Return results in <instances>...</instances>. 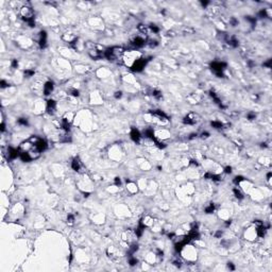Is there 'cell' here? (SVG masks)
Returning <instances> with one entry per match:
<instances>
[{"label": "cell", "mask_w": 272, "mask_h": 272, "mask_svg": "<svg viewBox=\"0 0 272 272\" xmlns=\"http://www.w3.org/2000/svg\"><path fill=\"white\" fill-rule=\"evenodd\" d=\"M126 50L119 46H114L105 50V58L113 63H122V58Z\"/></svg>", "instance_id": "1"}, {"label": "cell", "mask_w": 272, "mask_h": 272, "mask_svg": "<svg viewBox=\"0 0 272 272\" xmlns=\"http://www.w3.org/2000/svg\"><path fill=\"white\" fill-rule=\"evenodd\" d=\"M142 58V54L137 50H126L122 58V64H124L127 67L132 68L133 65L137 62L139 59Z\"/></svg>", "instance_id": "2"}, {"label": "cell", "mask_w": 272, "mask_h": 272, "mask_svg": "<svg viewBox=\"0 0 272 272\" xmlns=\"http://www.w3.org/2000/svg\"><path fill=\"white\" fill-rule=\"evenodd\" d=\"M182 253H183V257H185L188 262H195L197 259V251L192 245H187L182 249Z\"/></svg>", "instance_id": "3"}, {"label": "cell", "mask_w": 272, "mask_h": 272, "mask_svg": "<svg viewBox=\"0 0 272 272\" xmlns=\"http://www.w3.org/2000/svg\"><path fill=\"white\" fill-rule=\"evenodd\" d=\"M130 43L134 48H141L147 44V37L144 34H137L131 39Z\"/></svg>", "instance_id": "4"}, {"label": "cell", "mask_w": 272, "mask_h": 272, "mask_svg": "<svg viewBox=\"0 0 272 272\" xmlns=\"http://www.w3.org/2000/svg\"><path fill=\"white\" fill-rule=\"evenodd\" d=\"M136 239H137V235L135 234L134 231L128 230V231H124L122 233V240L126 241L129 245H132V243H135Z\"/></svg>", "instance_id": "5"}, {"label": "cell", "mask_w": 272, "mask_h": 272, "mask_svg": "<svg viewBox=\"0 0 272 272\" xmlns=\"http://www.w3.org/2000/svg\"><path fill=\"white\" fill-rule=\"evenodd\" d=\"M227 67V64L223 62H214L212 63V69L217 76L222 77L223 76V70Z\"/></svg>", "instance_id": "6"}, {"label": "cell", "mask_w": 272, "mask_h": 272, "mask_svg": "<svg viewBox=\"0 0 272 272\" xmlns=\"http://www.w3.org/2000/svg\"><path fill=\"white\" fill-rule=\"evenodd\" d=\"M199 120V116L195 113H190L186 116L183 119L184 124H187V126H194V124L197 123V121Z\"/></svg>", "instance_id": "7"}, {"label": "cell", "mask_w": 272, "mask_h": 272, "mask_svg": "<svg viewBox=\"0 0 272 272\" xmlns=\"http://www.w3.org/2000/svg\"><path fill=\"white\" fill-rule=\"evenodd\" d=\"M36 43L41 48H45L47 46V33L45 31H41L36 35Z\"/></svg>", "instance_id": "8"}, {"label": "cell", "mask_w": 272, "mask_h": 272, "mask_svg": "<svg viewBox=\"0 0 272 272\" xmlns=\"http://www.w3.org/2000/svg\"><path fill=\"white\" fill-rule=\"evenodd\" d=\"M46 111L49 115H54L58 111V103L54 100H48L46 103Z\"/></svg>", "instance_id": "9"}, {"label": "cell", "mask_w": 272, "mask_h": 272, "mask_svg": "<svg viewBox=\"0 0 272 272\" xmlns=\"http://www.w3.org/2000/svg\"><path fill=\"white\" fill-rule=\"evenodd\" d=\"M71 168L77 172H81L83 173L84 172V166H83V163L81 162V159L79 157H74L71 162Z\"/></svg>", "instance_id": "10"}, {"label": "cell", "mask_w": 272, "mask_h": 272, "mask_svg": "<svg viewBox=\"0 0 272 272\" xmlns=\"http://www.w3.org/2000/svg\"><path fill=\"white\" fill-rule=\"evenodd\" d=\"M147 59H145L144 56H142L141 59H139V60L137 61V62L135 63L134 65H133L132 66V68H131V69L133 70V71H136V72H139V71H141L142 69H144L145 68V66H146V64H147Z\"/></svg>", "instance_id": "11"}, {"label": "cell", "mask_w": 272, "mask_h": 272, "mask_svg": "<svg viewBox=\"0 0 272 272\" xmlns=\"http://www.w3.org/2000/svg\"><path fill=\"white\" fill-rule=\"evenodd\" d=\"M245 239L251 240V241L257 238V232H256L255 227H250V229H248L247 231H245Z\"/></svg>", "instance_id": "12"}, {"label": "cell", "mask_w": 272, "mask_h": 272, "mask_svg": "<svg viewBox=\"0 0 272 272\" xmlns=\"http://www.w3.org/2000/svg\"><path fill=\"white\" fill-rule=\"evenodd\" d=\"M53 89H54V84L53 82L51 81H48L44 84V89H43V94L45 96H49L53 93Z\"/></svg>", "instance_id": "13"}, {"label": "cell", "mask_w": 272, "mask_h": 272, "mask_svg": "<svg viewBox=\"0 0 272 272\" xmlns=\"http://www.w3.org/2000/svg\"><path fill=\"white\" fill-rule=\"evenodd\" d=\"M130 136H131V139H132L134 142H139L140 140H141V137H142L139 131H138L137 129H135V128H133L132 130H131Z\"/></svg>", "instance_id": "14"}, {"label": "cell", "mask_w": 272, "mask_h": 272, "mask_svg": "<svg viewBox=\"0 0 272 272\" xmlns=\"http://www.w3.org/2000/svg\"><path fill=\"white\" fill-rule=\"evenodd\" d=\"M18 156H20V152H19L18 149H14V148L8 149V159H15Z\"/></svg>", "instance_id": "15"}, {"label": "cell", "mask_w": 272, "mask_h": 272, "mask_svg": "<svg viewBox=\"0 0 272 272\" xmlns=\"http://www.w3.org/2000/svg\"><path fill=\"white\" fill-rule=\"evenodd\" d=\"M62 38H63V41H65L66 43L69 44V45H71V44H73L74 41L78 39V37H77L73 33H66V34L63 35Z\"/></svg>", "instance_id": "16"}, {"label": "cell", "mask_w": 272, "mask_h": 272, "mask_svg": "<svg viewBox=\"0 0 272 272\" xmlns=\"http://www.w3.org/2000/svg\"><path fill=\"white\" fill-rule=\"evenodd\" d=\"M127 190H128L130 194H136L138 190V185L134 182H127Z\"/></svg>", "instance_id": "17"}, {"label": "cell", "mask_w": 272, "mask_h": 272, "mask_svg": "<svg viewBox=\"0 0 272 272\" xmlns=\"http://www.w3.org/2000/svg\"><path fill=\"white\" fill-rule=\"evenodd\" d=\"M91 101L95 104H100L102 102V97L99 93H93L91 95Z\"/></svg>", "instance_id": "18"}, {"label": "cell", "mask_w": 272, "mask_h": 272, "mask_svg": "<svg viewBox=\"0 0 272 272\" xmlns=\"http://www.w3.org/2000/svg\"><path fill=\"white\" fill-rule=\"evenodd\" d=\"M233 194H234V196H235L236 198L239 199V200H242V199L245 198V194H243L242 189H241L239 186H237V187L234 188V189H233Z\"/></svg>", "instance_id": "19"}, {"label": "cell", "mask_w": 272, "mask_h": 272, "mask_svg": "<svg viewBox=\"0 0 272 272\" xmlns=\"http://www.w3.org/2000/svg\"><path fill=\"white\" fill-rule=\"evenodd\" d=\"M67 94H68V96H70V97H72V98H77L80 96V91H79V89L74 88V87H70V88L67 91Z\"/></svg>", "instance_id": "20"}, {"label": "cell", "mask_w": 272, "mask_h": 272, "mask_svg": "<svg viewBox=\"0 0 272 272\" xmlns=\"http://www.w3.org/2000/svg\"><path fill=\"white\" fill-rule=\"evenodd\" d=\"M97 74H98V77H100V78H105V77H107L109 74V71L107 69H105V68H100V69L98 70Z\"/></svg>", "instance_id": "21"}, {"label": "cell", "mask_w": 272, "mask_h": 272, "mask_svg": "<svg viewBox=\"0 0 272 272\" xmlns=\"http://www.w3.org/2000/svg\"><path fill=\"white\" fill-rule=\"evenodd\" d=\"M150 95L152 96L153 98H155V99H161V98H162V93L159 91H157V89H155V88L151 89Z\"/></svg>", "instance_id": "22"}, {"label": "cell", "mask_w": 272, "mask_h": 272, "mask_svg": "<svg viewBox=\"0 0 272 272\" xmlns=\"http://www.w3.org/2000/svg\"><path fill=\"white\" fill-rule=\"evenodd\" d=\"M214 212H215V205H214V203H209L205 207V213H206V214H213Z\"/></svg>", "instance_id": "23"}, {"label": "cell", "mask_w": 272, "mask_h": 272, "mask_svg": "<svg viewBox=\"0 0 272 272\" xmlns=\"http://www.w3.org/2000/svg\"><path fill=\"white\" fill-rule=\"evenodd\" d=\"M212 127L215 129H222L223 123L221 121H218V120H215V121H212Z\"/></svg>", "instance_id": "24"}, {"label": "cell", "mask_w": 272, "mask_h": 272, "mask_svg": "<svg viewBox=\"0 0 272 272\" xmlns=\"http://www.w3.org/2000/svg\"><path fill=\"white\" fill-rule=\"evenodd\" d=\"M34 70L33 69H26L25 71H23V76L26 77V78H31V77L34 76Z\"/></svg>", "instance_id": "25"}, {"label": "cell", "mask_w": 272, "mask_h": 272, "mask_svg": "<svg viewBox=\"0 0 272 272\" xmlns=\"http://www.w3.org/2000/svg\"><path fill=\"white\" fill-rule=\"evenodd\" d=\"M138 260L137 258L134 257L133 255H130V257H129V264H130V266H135V265H137Z\"/></svg>", "instance_id": "26"}, {"label": "cell", "mask_w": 272, "mask_h": 272, "mask_svg": "<svg viewBox=\"0 0 272 272\" xmlns=\"http://www.w3.org/2000/svg\"><path fill=\"white\" fill-rule=\"evenodd\" d=\"M17 122H18L19 126H23V127L28 126V120L26 119V118H19V119L17 120Z\"/></svg>", "instance_id": "27"}, {"label": "cell", "mask_w": 272, "mask_h": 272, "mask_svg": "<svg viewBox=\"0 0 272 272\" xmlns=\"http://www.w3.org/2000/svg\"><path fill=\"white\" fill-rule=\"evenodd\" d=\"M67 222L69 223V224H73V222H74V216H72V215H68Z\"/></svg>", "instance_id": "28"}, {"label": "cell", "mask_w": 272, "mask_h": 272, "mask_svg": "<svg viewBox=\"0 0 272 272\" xmlns=\"http://www.w3.org/2000/svg\"><path fill=\"white\" fill-rule=\"evenodd\" d=\"M256 118V114L255 113H249L248 114V119L249 120H254Z\"/></svg>", "instance_id": "29"}, {"label": "cell", "mask_w": 272, "mask_h": 272, "mask_svg": "<svg viewBox=\"0 0 272 272\" xmlns=\"http://www.w3.org/2000/svg\"><path fill=\"white\" fill-rule=\"evenodd\" d=\"M114 97L116 98V99H119V98L122 97V91H116L115 95H114Z\"/></svg>", "instance_id": "30"}, {"label": "cell", "mask_w": 272, "mask_h": 272, "mask_svg": "<svg viewBox=\"0 0 272 272\" xmlns=\"http://www.w3.org/2000/svg\"><path fill=\"white\" fill-rule=\"evenodd\" d=\"M8 86H9V83H6L4 80H2L1 81V87H2V88H5V87H8Z\"/></svg>", "instance_id": "31"}, {"label": "cell", "mask_w": 272, "mask_h": 272, "mask_svg": "<svg viewBox=\"0 0 272 272\" xmlns=\"http://www.w3.org/2000/svg\"><path fill=\"white\" fill-rule=\"evenodd\" d=\"M208 136H209V134H208L207 132H203L202 134H201V138H207Z\"/></svg>", "instance_id": "32"}, {"label": "cell", "mask_w": 272, "mask_h": 272, "mask_svg": "<svg viewBox=\"0 0 272 272\" xmlns=\"http://www.w3.org/2000/svg\"><path fill=\"white\" fill-rule=\"evenodd\" d=\"M224 172L225 173H231L232 172V168L231 167H225L224 168Z\"/></svg>", "instance_id": "33"}, {"label": "cell", "mask_w": 272, "mask_h": 272, "mask_svg": "<svg viewBox=\"0 0 272 272\" xmlns=\"http://www.w3.org/2000/svg\"><path fill=\"white\" fill-rule=\"evenodd\" d=\"M227 268L231 269V270H234V269H235V267L233 266V264H232V263H229V264H227Z\"/></svg>", "instance_id": "34"}]
</instances>
